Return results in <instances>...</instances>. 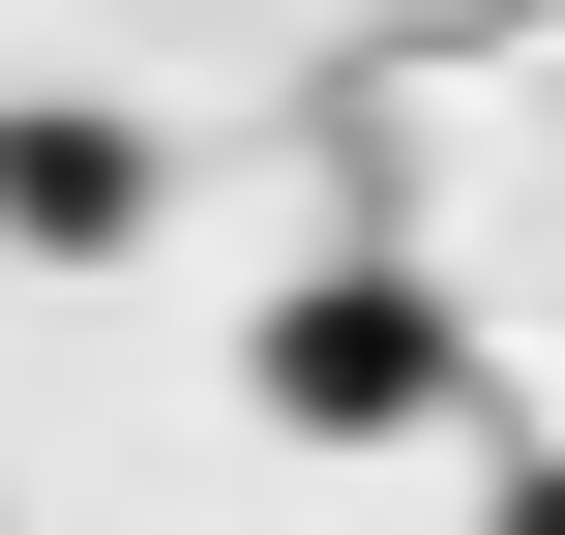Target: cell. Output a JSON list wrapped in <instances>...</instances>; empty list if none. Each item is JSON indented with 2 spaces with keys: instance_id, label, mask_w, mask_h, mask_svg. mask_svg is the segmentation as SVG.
<instances>
[{
  "instance_id": "cell-2",
  "label": "cell",
  "mask_w": 565,
  "mask_h": 535,
  "mask_svg": "<svg viewBox=\"0 0 565 535\" xmlns=\"http://www.w3.org/2000/svg\"><path fill=\"white\" fill-rule=\"evenodd\" d=\"M0 238H30V268H119V238H149V119L0 89Z\"/></svg>"
},
{
  "instance_id": "cell-3",
  "label": "cell",
  "mask_w": 565,
  "mask_h": 535,
  "mask_svg": "<svg viewBox=\"0 0 565 535\" xmlns=\"http://www.w3.org/2000/svg\"><path fill=\"white\" fill-rule=\"evenodd\" d=\"M507 535H565V477H507Z\"/></svg>"
},
{
  "instance_id": "cell-1",
  "label": "cell",
  "mask_w": 565,
  "mask_h": 535,
  "mask_svg": "<svg viewBox=\"0 0 565 535\" xmlns=\"http://www.w3.org/2000/svg\"><path fill=\"white\" fill-rule=\"evenodd\" d=\"M417 387H447V298H417V268H298V298H268V417H298V447H387Z\"/></svg>"
}]
</instances>
